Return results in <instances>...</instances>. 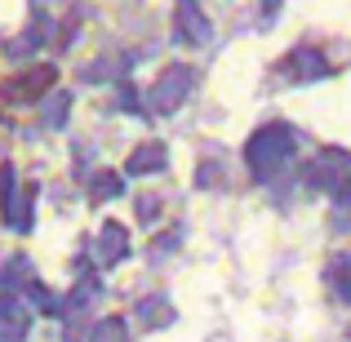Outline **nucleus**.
Masks as SVG:
<instances>
[{
	"mask_svg": "<svg viewBox=\"0 0 351 342\" xmlns=\"http://www.w3.org/2000/svg\"><path fill=\"white\" fill-rule=\"evenodd\" d=\"M298 151V134H293L289 125H263V129H254L249 134V143H245V164H249V173H254V182H271L276 173L289 164V156Z\"/></svg>",
	"mask_w": 351,
	"mask_h": 342,
	"instance_id": "nucleus-1",
	"label": "nucleus"
},
{
	"mask_svg": "<svg viewBox=\"0 0 351 342\" xmlns=\"http://www.w3.org/2000/svg\"><path fill=\"white\" fill-rule=\"evenodd\" d=\"M191 85H196V71H191L187 62H169V67L156 76V85L147 89V112H156V116H173L182 103H187Z\"/></svg>",
	"mask_w": 351,
	"mask_h": 342,
	"instance_id": "nucleus-2",
	"label": "nucleus"
},
{
	"mask_svg": "<svg viewBox=\"0 0 351 342\" xmlns=\"http://www.w3.org/2000/svg\"><path fill=\"white\" fill-rule=\"evenodd\" d=\"M53 85H58V67H53V62H32V67L14 71L0 94H5V103L27 107V103H45V98L53 94Z\"/></svg>",
	"mask_w": 351,
	"mask_h": 342,
	"instance_id": "nucleus-3",
	"label": "nucleus"
},
{
	"mask_svg": "<svg viewBox=\"0 0 351 342\" xmlns=\"http://www.w3.org/2000/svg\"><path fill=\"white\" fill-rule=\"evenodd\" d=\"M0 214H5V227L32 231V191H18L14 164H0Z\"/></svg>",
	"mask_w": 351,
	"mask_h": 342,
	"instance_id": "nucleus-4",
	"label": "nucleus"
},
{
	"mask_svg": "<svg viewBox=\"0 0 351 342\" xmlns=\"http://www.w3.org/2000/svg\"><path fill=\"white\" fill-rule=\"evenodd\" d=\"M347 182H351V151L325 147V151L316 156V164H311V187H325L329 196H338Z\"/></svg>",
	"mask_w": 351,
	"mask_h": 342,
	"instance_id": "nucleus-5",
	"label": "nucleus"
},
{
	"mask_svg": "<svg viewBox=\"0 0 351 342\" xmlns=\"http://www.w3.org/2000/svg\"><path fill=\"white\" fill-rule=\"evenodd\" d=\"M173 32H178V40H187V45H209L214 40V23H209V14L196 5V0H178V5H173Z\"/></svg>",
	"mask_w": 351,
	"mask_h": 342,
	"instance_id": "nucleus-6",
	"label": "nucleus"
},
{
	"mask_svg": "<svg viewBox=\"0 0 351 342\" xmlns=\"http://www.w3.org/2000/svg\"><path fill=\"white\" fill-rule=\"evenodd\" d=\"M280 76L289 80V85H307V80L329 76V62H325V53H320V49L302 45V49H293V53H285V58H280Z\"/></svg>",
	"mask_w": 351,
	"mask_h": 342,
	"instance_id": "nucleus-7",
	"label": "nucleus"
},
{
	"mask_svg": "<svg viewBox=\"0 0 351 342\" xmlns=\"http://www.w3.org/2000/svg\"><path fill=\"white\" fill-rule=\"evenodd\" d=\"M165 164H169V147L165 143H143V147H134V156L125 160V173L129 178H147V173H160Z\"/></svg>",
	"mask_w": 351,
	"mask_h": 342,
	"instance_id": "nucleus-8",
	"label": "nucleus"
},
{
	"mask_svg": "<svg viewBox=\"0 0 351 342\" xmlns=\"http://www.w3.org/2000/svg\"><path fill=\"white\" fill-rule=\"evenodd\" d=\"M125 254H129V231L120 223H107L103 231H98V262L116 267V262H125Z\"/></svg>",
	"mask_w": 351,
	"mask_h": 342,
	"instance_id": "nucleus-9",
	"label": "nucleus"
},
{
	"mask_svg": "<svg viewBox=\"0 0 351 342\" xmlns=\"http://www.w3.org/2000/svg\"><path fill=\"white\" fill-rule=\"evenodd\" d=\"M45 40H49V23H45V14H36L32 23L23 27V36L5 45V58H27V53H32V49H40Z\"/></svg>",
	"mask_w": 351,
	"mask_h": 342,
	"instance_id": "nucleus-10",
	"label": "nucleus"
},
{
	"mask_svg": "<svg viewBox=\"0 0 351 342\" xmlns=\"http://www.w3.org/2000/svg\"><path fill=\"white\" fill-rule=\"evenodd\" d=\"M27 311L18 302H0V342H23L27 338Z\"/></svg>",
	"mask_w": 351,
	"mask_h": 342,
	"instance_id": "nucleus-11",
	"label": "nucleus"
},
{
	"mask_svg": "<svg viewBox=\"0 0 351 342\" xmlns=\"http://www.w3.org/2000/svg\"><path fill=\"white\" fill-rule=\"evenodd\" d=\"M67 107H71V94L67 89H53V94L40 103V125L45 129H62L67 125Z\"/></svg>",
	"mask_w": 351,
	"mask_h": 342,
	"instance_id": "nucleus-12",
	"label": "nucleus"
},
{
	"mask_svg": "<svg viewBox=\"0 0 351 342\" xmlns=\"http://www.w3.org/2000/svg\"><path fill=\"white\" fill-rule=\"evenodd\" d=\"M27 271H32V262H27V258L23 254H18V258H9V267H5V271H0V289H5V293H18V289H32V276H27Z\"/></svg>",
	"mask_w": 351,
	"mask_h": 342,
	"instance_id": "nucleus-13",
	"label": "nucleus"
},
{
	"mask_svg": "<svg viewBox=\"0 0 351 342\" xmlns=\"http://www.w3.org/2000/svg\"><path fill=\"white\" fill-rule=\"evenodd\" d=\"M325 280H329V289L338 293V298L351 307V258L347 254H338L334 262H329V271H325Z\"/></svg>",
	"mask_w": 351,
	"mask_h": 342,
	"instance_id": "nucleus-14",
	"label": "nucleus"
},
{
	"mask_svg": "<svg viewBox=\"0 0 351 342\" xmlns=\"http://www.w3.org/2000/svg\"><path fill=\"white\" fill-rule=\"evenodd\" d=\"M120 191H125V178H120V173H112V169H103V173H94V178H89V200H94V205L116 200Z\"/></svg>",
	"mask_w": 351,
	"mask_h": 342,
	"instance_id": "nucleus-15",
	"label": "nucleus"
},
{
	"mask_svg": "<svg viewBox=\"0 0 351 342\" xmlns=\"http://www.w3.org/2000/svg\"><path fill=\"white\" fill-rule=\"evenodd\" d=\"M138 316H143L147 329H165L173 320V307L165 298H143V302H138Z\"/></svg>",
	"mask_w": 351,
	"mask_h": 342,
	"instance_id": "nucleus-16",
	"label": "nucleus"
},
{
	"mask_svg": "<svg viewBox=\"0 0 351 342\" xmlns=\"http://www.w3.org/2000/svg\"><path fill=\"white\" fill-rule=\"evenodd\" d=\"M89 342H129V334H125V320H120V316L98 320V329H94V338H89Z\"/></svg>",
	"mask_w": 351,
	"mask_h": 342,
	"instance_id": "nucleus-17",
	"label": "nucleus"
},
{
	"mask_svg": "<svg viewBox=\"0 0 351 342\" xmlns=\"http://www.w3.org/2000/svg\"><path fill=\"white\" fill-rule=\"evenodd\" d=\"M334 227H351V182L334 196Z\"/></svg>",
	"mask_w": 351,
	"mask_h": 342,
	"instance_id": "nucleus-18",
	"label": "nucleus"
},
{
	"mask_svg": "<svg viewBox=\"0 0 351 342\" xmlns=\"http://www.w3.org/2000/svg\"><path fill=\"white\" fill-rule=\"evenodd\" d=\"M76 27H80V18H76V14H67V23H62V36H58V49H67V45H71Z\"/></svg>",
	"mask_w": 351,
	"mask_h": 342,
	"instance_id": "nucleus-19",
	"label": "nucleus"
},
{
	"mask_svg": "<svg viewBox=\"0 0 351 342\" xmlns=\"http://www.w3.org/2000/svg\"><path fill=\"white\" fill-rule=\"evenodd\" d=\"M120 107H125V112H143V107H138V98H134V89H129V85H120Z\"/></svg>",
	"mask_w": 351,
	"mask_h": 342,
	"instance_id": "nucleus-20",
	"label": "nucleus"
},
{
	"mask_svg": "<svg viewBox=\"0 0 351 342\" xmlns=\"http://www.w3.org/2000/svg\"><path fill=\"white\" fill-rule=\"evenodd\" d=\"M200 187H214V164H200Z\"/></svg>",
	"mask_w": 351,
	"mask_h": 342,
	"instance_id": "nucleus-21",
	"label": "nucleus"
},
{
	"mask_svg": "<svg viewBox=\"0 0 351 342\" xmlns=\"http://www.w3.org/2000/svg\"><path fill=\"white\" fill-rule=\"evenodd\" d=\"M276 5H280V0H263V9H267V18L276 14Z\"/></svg>",
	"mask_w": 351,
	"mask_h": 342,
	"instance_id": "nucleus-22",
	"label": "nucleus"
},
{
	"mask_svg": "<svg viewBox=\"0 0 351 342\" xmlns=\"http://www.w3.org/2000/svg\"><path fill=\"white\" fill-rule=\"evenodd\" d=\"M45 5H49V0H32V9H36V14H45Z\"/></svg>",
	"mask_w": 351,
	"mask_h": 342,
	"instance_id": "nucleus-23",
	"label": "nucleus"
}]
</instances>
